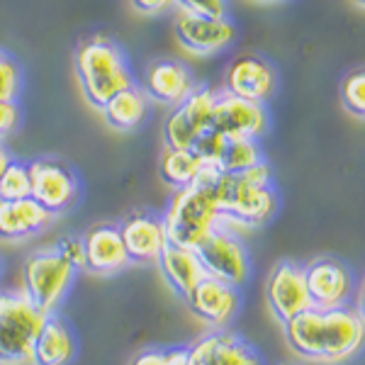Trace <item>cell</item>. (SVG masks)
I'll return each mask as SVG.
<instances>
[{
    "label": "cell",
    "mask_w": 365,
    "mask_h": 365,
    "mask_svg": "<svg viewBox=\"0 0 365 365\" xmlns=\"http://www.w3.org/2000/svg\"><path fill=\"white\" fill-rule=\"evenodd\" d=\"M282 327L290 349L309 363H346L365 346V322L356 307H309Z\"/></svg>",
    "instance_id": "1"
},
{
    "label": "cell",
    "mask_w": 365,
    "mask_h": 365,
    "mask_svg": "<svg viewBox=\"0 0 365 365\" xmlns=\"http://www.w3.org/2000/svg\"><path fill=\"white\" fill-rule=\"evenodd\" d=\"M220 173V168L207 163L195 185L173 192L166 215H163L168 244L197 249L217 227H222V212L215 192Z\"/></svg>",
    "instance_id": "2"
},
{
    "label": "cell",
    "mask_w": 365,
    "mask_h": 365,
    "mask_svg": "<svg viewBox=\"0 0 365 365\" xmlns=\"http://www.w3.org/2000/svg\"><path fill=\"white\" fill-rule=\"evenodd\" d=\"M222 225L237 229H256L273 220L278 195L273 190V175L268 163H258L244 173H220L215 182Z\"/></svg>",
    "instance_id": "3"
},
{
    "label": "cell",
    "mask_w": 365,
    "mask_h": 365,
    "mask_svg": "<svg viewBox=\"0 0 365 365\" xmlns=\"http://www.w3.org/2000/svg\"><path fill=\"white\" fill-rule=\"evenodd\" d=\"M73 68L86 103L103 110L117 93L134 86V73L120 44L108 37H91L78 44Z\"/></svg>",
    "instance_id": "4"
},
{
    "label": "cell",
    "mask_w": 365,
    "mask_h": 365,
    "mask_svg": "<svg viewBox=\"0 0 365 365\" xmlns=\"http://www.w3.org/2000/svg\"><path fill=\"white\" fill-rule=\"evenodd\" d=\"M46 317L22 290L0 292V365H32L34 341Z\"/></svg>",
    "instance_id": "5"
},
{
    "label": "cell",
    "mask_w": 365,
    "mask_h": 365,
    "mask_svg": "<svg viewBox=\"0 0 365 365\" xmlns=\"http://www.w3.org/2000/svg\"><path fill=\"white\" fill-rule=\"evenodd\" d=\"M76 270L68 266L58 251L39 249L29 253L22 263V292L37 304L44 314H54L73 287Z\"/></svg>",
    "instance_id": "6"
},
{
    "label": "cell",
    "mask_w": 365,
    "mask_h": 365,
    "mask_svg": "<svg viewBox=\"0 0 365 365\" xmlns=\"http://www.w3.org/2000/svg\"><path fill=\"white\" fill-rule=\"evenodd\" d=\"M197 256L205 266V273L229 285L241 287L251 278V256L241 237L232 227L222 225L197 246Z\"/></svg>",
    "instance_id": "7"
},
{
    "label": "cell",
    "mask_w": 365,
    "mask_h": 365,
    "mask_svg": "<svg viewBox=\"0 0 365 365\" xmlns=\"http://www.w3.org/2000/svg\"><path fill=\"white\" fill-rule=\"evenodd\" d=\"M217 93L207 86H195L178 108L170 110V115L163 122V141L168 149H190L205 132L212 129L215 117Z\"/></svg>",
    "instance_id": "8"
},
{
    "label": "cell",
    "mask_w": 365,
    "mask_h": 365,
    "mask_svg": "<svg viewBox=\"0 0 365 365\" xmlns=\"http://www.w3.org/2000/svg\"><path fill=\"white\" fill-rule=\"evenodd\" d=\"M29 173H32V197L54 217L63 215L76 205L81 182L68 163L44 156L29 163Z\"/></svg>",
    "instance_id": "9"
},
{
    "label": "cell",
    "mask_w": 365,
    "mask_h": 365,
    "mask_svg": "<svg viewBox=\"0 0 365 365\" xmlns=\"http://www.w3.org/2000/svg\"><path fill=\"white\" fill-rule=\"evenodd\" d=\"M270 117L266 105L244 100L222 91L217 93L212 129L225 139H261L268 132Z\"/></svg>",
    "instance_id": "10"
},
{
    "label": "cell",
    "mask_w": 365,
    "mask_h": 365,
    "mask_svg": "<svg viewBox=\"0 0 365 365\" xmlns=\"http://www.w3.org/2000/svg\"><path fill=\"white\" fill-rule=\"evenodd\" d=\"M309 302L317 309L349 307L353 297V275L346 263L331 256H319L304 266Z\"/></svg>",
    "instance_id": "11"
},
{
    "label": "cell",
    "mask_w": 365,
    "mask_h": 365,
    "mask_svg": "<svg viewBox=\"0 0 365 365\" xmlns=\"http://www.w3.org/2000/svg\"><path fill=\"white\" fill-rule=\"evenodd\" d=\"M175 29V39L182 49H187L190 54L197 56H210V54H220V51L229 49L237 39V27L229 17H202V15H192L185 10H178L173 22Z\"/></svg>",
    "instance_id": "12"
},
{
    "label": "cell",
    "mask_w": 365,
    "mask_h": 365,
    "mask_svg": "<svg viewBox=\"0 0 365 365\" xmlns=\"http://www.w3.org/2000/svg\"><path fill=\"white\" fill-rule=\"evenodd\" d=\"M266 297L273 317L280 324H287L297 314L312 307L307 278H304V266L295 261H280L270 270L266 282Z\"/></svg>",
    "instance_id": "13"
},
{
    "label": "cell",
    "mask_w": 365,
    "mask_h": 365,
    "mask_svg": "<svg viewBox=\"0 0 365 365\" xmlns=\"http://www.w3.org/2000/svg\"><path fill=\"white\" fill-rule=\"evenodd\" d=\"M187 307L192 314L197 317L205 327L215 329H227L234 322L237 312L241 307L239 287L229 285L225 280H217L212 275H205L202 282L185 297Z\"/></svg>",
    "instance_id": "14"
},
{
    "label": "cell",
    "mask_w": 365,
    "mask_h": 365,
    "mask_svg": "<svg viewBox=\"0 0 365 365\" xmlns=\"http://www.w3.org/2000/svg\"><path fill=\"white\" fill-rule=\"evenodd\" d=\"M225 86L232 96L266 105V100L273 98L275 86H278V73L268 58L258 54H239L227 66Z\"/></svg>",
    "instance_id": "15"
},
{
    "label": "cell",
    "mask_w": 365,
    "mask_h": 365,
    "mask_svg": "<svg viewBox=\"0 0 365 365\" xmlns=\"http://www.w3.org/2000/svg\"><path fill=\"white\" fill-rule=\"evenodd\" d=\"M195 78L192 71L178 58H156L146 66L144 73V93L149 100L166 108H178V105L195 91Z\"/></svg>",
    "instance_id": "16"
},
{
    "label": "cell",
    "mask_w": 365,
    "mask_h": 365,
    "mask_svg": "<svg viewBox=\"0 0 365 365\" xmlns=\"http://www.w3.org/2000/svg\"><path fill=\"white\" fill-rule=\"evenodd\" d=\"M122 239H125L127 253L132 263L149 266L161 258L163 249L168 246V234L163 217L151 215V212H134L120 225Z\"/></svg>",
    "instance_id": "17"
},
{
    "label": "cell",
    "mask_w": 365,
    "mask_h": 365,
    "mask_svg": "<svg viewBox=\"0 0 365 365\" xmlns=\"http://www.w3.org/2000/svg\"><path fill=\"white\" fill-rule=\"evenodd\" d=\"M86 270L96 275H117L132 266L120 225H96L86 232Z\"/></svg>",
    "instance_id": "18"
},
{
    "label": "cell",
    "mask_w": 365,
    "mask_h": 365,
    "mask_svg": "<svg viewBox=\"0 0 365 365\" xmlns=\"http://www.w3.org/2000/svg\"><path fill=\"white\" fill-rule=\"evenodd\" d=\"M56 217L44 210L34 197L5 202L0 200V239L25 241L46 232Z\"/></svg>",
    "instance_id": "19"
},
{
    "label": "cell",
    "mask_w": 365,
    "mask_h": 365,
    "mask_svg": "<svg viewBox=\"0 0 365 365\" xmlns=\"http://www.w3.org/2000/svg\"><path fill=\"white\" fill-rule=\"evenodd\" d=\"M156 266L161 270L163 280L168 282L170 290L175 295H180L182 299L190 295L200 282H202L205 275H207L195 249H185V246H175V244H168L163 249Z\"/></svg>",
    "instance_id": "20"
},
{
    "label": "cell",
    "mask_w": 365,
    "mask_h": 365,
    "mask_svg": "<svg viewBox=\"0 0 365 365\" xmlns=\"http://www.w3.org/2000/svg\"><path fill=\"white\" fill-rule=\"evenodd\" d=\"M76 358V339L63 317L54 312L46 317L42 331L34 341L32 365H68Z\"/></svg>",
    "instance_id": "21"
},
{
    "label": "cell",
    "mask_w": 365,
    "mask_h": 365,
    "mask_svg": "<svg viewBox=\"0 0 365 365\" xmlns=\"http://www.w3.org/2000/svg\"><path fill=\"white\" fill-rule=\"evenodd\" d=\"M149 96L144 93V88L137 83L125 88L122 93L110 100L103 108V117L110 127L117 132H132V129L141 127V122L149 115Z\"/></svg>",
    "instance_id": "22"
},
{
    "label": "cell",
    "mask_w": 365,
    "mask_h": 365,
    "mask_svg": "<svg viewBox=\"0 0 365 365\" xmlns=\"http://www.w3.org/2000/svg\"><path fill=\"white\" fill-rule=\"evenodd\" d=\"M205 166H207V163H205L195 151L168 149L166 146L161 154V161H158V173H161V178L168 187L182 190V187L195 185Z\"/></svg>",
    "instance_id": "23"
},
{
    "label": "cell",
    "mask_w": 365,
    "mask_h": 365,
    "mask_svg": "<svg viewBox=\"0 0 365 365\" xmlns=\"http://www.w3.org/2000/svg\"><path fill=\"white\" fill-rule=\"evenodd\" d=\"M258 163H263V151L258 146V139H227L217 168L222 173H244Z\"/></svg>",
    "instance_id": "24"
},
{
    "label": "cell",
    "mask_w": 365,
    "mask_h": 365,
    "mask_svg": "<svg viewBox=\"0 0 365 365\" xmlns=\"http://www.w3.org/2000/svg\"><path fill=\"white\" fill-rule=\"evenodd\" d=\"M215 365H263V361L256 349L246 344L241 336H237L234 331H227V329H220Z\"/></svg>",
    "instance_id": "25"
},
{
    "label": "cell",
    "mask_w": 365,
    "mask_h": 365,
    "mask_svg": "<svg viewBox=\"0 0 365 365\" xmlns=\"http://www.w3.org/2000/svg\"><path fill=\"white\" fill-rule=\"evenodd\" d=\"M32 197V173H29V163L13 158L8 168L0 175V200L5 202H15V200Z\"/></svg>",
    "instance_id": "26"
},
{
    "label": "cell",
    "mask_w": 365,
    "mask_h": 365,
    "mask_svg": "<svg viewBox=\"0 0 365 365\" xmlns=\"http://www.w3.org/2000/svg\"><path fill=\"white\" fill-rule=\"evenodd\" d=\"M341 103L351 115L365 120V68L351 71L341 83Z\"/></svg>",
    "instance_id": "27"
},
{
    "label": "cell",
    "mask_w": 365,
    "mask_h": 365,
    "mask_svg": "<svg viewBox=\"0 0 365 365\" xmlns=\"http://www.w3.org/2000/svg\"><path fill=\"white\" fill-rule=\"evenodd\" d=\"M22 93V68L10 54L0 51V103L17 100Z\"/></svg>",
    "instance_id": "28"
},
{
    "label": "cell",
    "mask_w": 365,
    "mask_h": 365,
    "mask_svg": "<svg viewBox=\"0 0 365 365\" xmlns=\"http://www.w3.org/2000/svg\"><path fill=\"white\" fill-rule=\"evenodd\" d=\"M54 249L58 251V256L63 258V261L68 263V266H73L76 273H83L86 270V241L83 237H61L54 244Z\"/></svg>",
    "instance_id": "29"
},
{
    "label": "cell",
    "mask_w": 365,
    "mask_h": 365,
    "mask_svg": "<svg viewBox=\"0 0 365 365\" xmlns=\"http://www.w3.org/2000/svg\"><path fill=\"white\" fill-rule=\"evenodd\" d=\"M225 144H227V139L222 137L220 132L210 129V132H205L202 137L195 141L192 151H195V154L202 158L205 163H210V166H217V163H220L222 151H225Z\"/></svg>",
    "instance_id": "30"
},
{
    "label": "cell",
    "mask_w": 365,
    "mask_h": 365,
    "mask_svg": "<svg viewBox=\"0 0 365 365\" xmlns=\"http://www.w3.org/2000/svg\"><path fill=\"white\" fill-rule=\"evenodd\" d=\"M178 10L202 17H229V0H178Z\"/></svg>",
    "instance_id": "31"
},
{
    "label": "cell",
    "mask_w": 365,
    "mask_h": 365,
    "mask_svg": "<svg viewBox=\"0 0 365 365\" xmlns=\"http://www.w3.org/2000/svg\"><path fill=\"white\" fill-rule=\"evenodd\" d=\"M20 120H22V113H20L17 100H3V103H0V141L5 137H10V134L20 127Z\"/></svg>",
    "instance_id": "32"
},
{
    "label": "cell",
    "mask_w": 365,
    "mask_h": 365,
    "mask_svg": "<svg viewBox=\"0 0 365 365\" xmlns=\"http://www.w3.org/2000/svg\"><path fill=\"white\" fill-rule=\"evenodd\" d=\"M132 8L141 15H163L178 8V0H132Z\"/></svg>",
    "instance_id": "33"
},
{
    "label": "cell",
    "mask_w": 365,
    "mask_h": 365,
    "mask_svg": "<svg viewBox=\"0 0 365 365\" xmlns=\"http://www.w3.org/2000/svg\"><path fill=\"white\" fill-rule=\"evenodd\" d=\"M129 365H166V351L161 349H146L137 353V356L132 358V363Z\"/></svg>",
    "instance_id": "34"
},
{
    "label": "cell",
    "mask_w": 365,
    "mask_h": 365,
    "mask_svg": "<svg viewBox=\"0 0 365 365\" xmlns=\"http://www.w3.org/2000/svg\"><path fill=\"white\" fill-rule=\"evenodd\" d=\"M166 365H192L187 349H170L166 351Z\"/></svg>",
    "instance_id": "35"
},
{
    "label": "cell",
    "mask_w": 365,
    "mask_h": 365,
    "mask_svg": "<svg viewBox=\"0 0 365 365\" xmlns=\"http://www.w3.org/2000/svg\"><path fill=\"white\" fill-rule=\"evenodd\" d=\"M356 312L361 314V319L365 322V280H363V285L358 287V292H356Z\"/></svg>",
    "instance_id": "36"
},
{
    "label": "cell",
    "mask_w": 365,
    "mask_h": 365,
    "mask_svg": "<svg viewBox=\"0 0 365 365\" xmlns=\"http://www.w3.org/2000/svg\"><path fill=\"white\" fill-rule=\"evenodd\" d=\"M10 161H13V156H10V151L5 149V144L0 141V175H3V170L8 168Z\"/></svg>",
    "instance_id": "37"
},
{
    "label": "cell",
    "mask_w": 365,
    "mask_h": 365,
    "mask_svg": "<svg viewBox=\"0 0 365 365\" xmlns=\"http://www.w3.org/2000/svg\"><path fill=\"white\" fill-rule=\"evenodd\" d=\"M353 5H358V8H363L365 10V0H351Z\"/></svg>",
    "instance_id": "38"
},
{
    "label": "cell",
    "mask_w": 365,
    "mask_h": 365,
    "mask_svg": "<svg viewBox=\"0 0 365 365\" xmlns=\"http://www.w3.org/2000/svg\"><path fill=\"white\" fill-rule=\"evenodd\" d=\"M256 3H273V0H256Z\"/></svg>",
    "instance_id": "39"
},
{
    "label": "cell",
    "mask_w": 365,
    "mask_h": 365,
    "mask_svg": "<svg viewBox=\"0 0 365 365\" xmlns=\"http://www.w3.org/2000/svg\"><path fill=\"white\" fill-rule=\"evenodd\" d=\"M0 273H3V261H0Z\"/></svg>",
    "instance_id": "40"
},
{
    "label": "cell",
    "mask_w": 365,
    "mask_h": 365,
    "mask_svg": "<svg viewBox=\"0 0 365 365\" xmlns=\"http://www.w3.org/2000/svg\"><path fill=\"white\" fill-rule=\"evenodd\" d=\"M285 365H292V363H285Z\"/></svg>",
    "instance_id": "41"
}]
</instances>
